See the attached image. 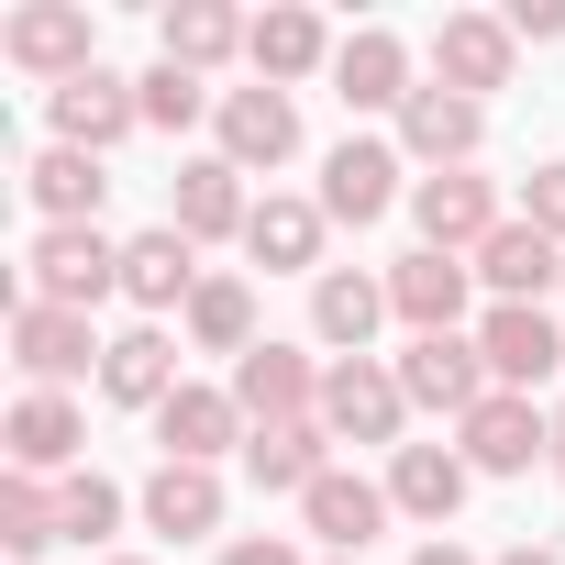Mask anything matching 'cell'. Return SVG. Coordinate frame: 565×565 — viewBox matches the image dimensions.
<instances>
[{
  "label": "cell",
  "instance_id": "35",
  "mask_svg": "<svg viewBox=\"0 0 565 565\" xmlns=\"http://www.w3.org/2000/svg\"><path fill=\"white\" fill-rule=\"evenodd\" d=\"M56 521H67V543H111L122 488H111V477H56Z\"/></svg>",
  "mask_w": 565,
  "mask_h": 565
},
{
  "label": "cell",
  "instance_id": "30",
  "mask_svg": "<svg viewBox=\"0 0 565 565\" xmlns=\"http://www.w3.org/2000/svg\"><path fill=\"white\" fill-rule=\"evenodd\" d=\"M23 189H34V211H45V222H100V200H111L100 156H78V145H45V156L23 167Z\"/></svg>",
  "mask_w": 565,
  "mask_h": 565
},
{
  "label": "cell",
  "instance_id": "11",
  "mask_svg": "<svg viewBox=\"0 0 565 565\" xmlns=\"http://www.w3.org/2000/svg\"><path fill=\"white\" fill-rule=\"evenodd\" d=\"M399 399H411V411L466 422V411L488 399V355H477L466 333H411V355H399Z\"/></svg>",
  "mask_w": 565,
  "mask_h": 565
},
{
  "label": "cell",
  "instance_id": "13",
  "mask_svg": "<svg viewBox=\"0 0 565 565\" xmlns=\"http://www.w3.org/2000/svg\"><path fill=\"white\" fill-rule=\"evenodd\" d=\"M411 45L388 34V23H355L344 45H333V100L344 111H411Z\"/></svg>",
  "mask_w": 565,
  "mask_h": 565
},
{
  "label": "cell",
  "instance_id": "32",
  "mask_svg": "<svg viewBox=\"0 0 565 565\" xmlns=\"http://www.w3.org/2000/svg\"><path fill=\"white\" fill-rule=\"evenodd\" d=\"M189 344L200 355H255V289H244V277H200V300H189Z\"/></svg>",
  "mask_w": 565,
  "mask_h": 565
},
{
  "label": "cell",
  "instance_id": "15",
  "mask_svg": "<svg viewBox=\"0 0 565 565\" xmlns=\"http://www.w3.org/2000/svg\"><path fill=\"white\" fill-rule=\"evenodd\" d=\"M0 444H12V477H67V466H78V444H89V422H78V399H67V388H23V399H12V422H0Z\"/></svg>",
  "mask_w": 565,
  "mask_h": 565
},
{
  "label": "cell",
  "instance_id": "25",
  "mask_svg": "<svg viewBox=\"0 0 565 565\" xmlns=\"http://www.w3.org/2000/svg\"><path fill=\"white\" fill-rule=\"evenodd\" d=\"M377 322H388V277H355V266H322V277H311V333H322L333 355H366Z\"/></svg>",
  "mask_w": 565,
  "mask_h": 565
},
{
  "label": "cell",
  "instance_id": "42",
  "mask_svg": "<svg viewBox=\"0 0 565 565\" xmlns=\"http://www.w3.org/2000/svg\"><path fill=\"white\" fill-rule=\"evenodd\" d=\"M100 565H145V554H100Z\"/></svg>",
  "mask_w": 565,
  "mask_h": 565
},
{
  "label": "cell",
  "instance_id": "2",
  "mask_svg": "<svg viewBox=\"0 0 565 565\" xmlns=\"http://www.w3.org/2000/svg\"><path fill=\"white\" fill-rule=\"evenodd\" d=\"M455 455H466L477 477H532V466H554V411L521 399V388H488V399L455 422Z\"/></svg>",
  "mask_w": 565,
  "mask_h": 565
},
{
  "label": "cell",
  "instance_id": "34",
  "mask_svg": "<svg viewBox=\"0 0 565 565\" xmlns=\"http://www.w3.org/2000/svg\"><path fill=\"white\" fill-rule=\"evenodd\" d=\"M134 100H145V122H156V134H189V122H211V111H222V89H200V78H189V67H167V56L134 78Z\"/></svg>",
  "mask_w": 565,
  "mask_h": 565
},
{
  "label": "cell",
  "instance_id": "29",
  "mask_svg": "<svg viewBox=\"0 0 565 565\" xmlns=\"http://www.w3.org/2000/svg\"><path fill=\"white\" fill-rule=\"evenodd\" d=\"M244 12H222V0H178V12L156 23V45H167V67H189V78H211L222 56H244Z\"/></svg>",
  "mask_w": 565,
  "mask_h": 565
},
{
  "label": "cell",
  "instance_id": "37",
  "mask_svg": "<svg viewBox=\"0 0 565 565\" xmlns=\"http://www.w3.org/2000/svg\"><path fill=\"white\" fill-rule=\"evenodd\" d=\"M222 565H311V554H300L289 532H233V543H222Z\"/></svg>",
  "mask_w": 565,
  "mask_h": 565
},
{
  "label": "cell",
  "instance_id": "9",
  "mask_svg": "<svg viewBox=\"0 0 565 565\" xmlns=\"http://www.w3.org/2000/svg\"><path fill=\"white\" fill-rule=\"evenodd\" d=\"M322 377H333V366H311L300 344H277V333H266V344L233 366V411H244L255 433H266V422H311V411H322Z\"/></svg>",
  "mask_w": 565,
  "mask_h": 565
},
{
  "label": "cell",
  "instance_id": "6",
  "mask_svg": "<svg viewBox=\"0 0 565 565\" xmlns=\"http://www.w3.org/2000/svg\"><path fill=\"white\" fill-rule=\"evenodd\" d=\"M411 189H399V145H377V134H344L333 156H322V222H388Z\"/></svg>",
  "mask_w": 565,
  "mask_h": 565
},
{
  "label": "cell",
  "instance_id": "5",
  "mask_svg": "<svg viewBox=\"0 0 565 565\" xmlns=\"http://www.w3.org/2000/svg\"><path fill=\"white\" fill-rule=\"evenodd\" d=\"M510 56H521V34H510L499 12H444V23H433V89H455V100L510 89Z\"/></svg>",
  "mask_w": 565,
  "mask_h": 565
},
{
  "label": "cell",
  "instance_id": "39",
  "mask_svg": "<svg viewBox=\"0 0 565 565\" xmlns=\"http://www.w3.org/2000/svg\"><path fill=\"white\" fill-rule=\"evenodd\" d=\"M411 565H477V554H466V543H455V532H444V543H422V554H411Z\"/></svg>",
  "mask_w": 565,
  "mask_h": 565
},
{
  "label": "cell",
  "instance_id": "14",
  "mask_svg": "<svg viewBox=\"0 0 565 565\" xmlns=\"http://www.w3.org/2000/svg\"><path fill=\"white\" fill-rule=\"evenodd\" d=\"M466 289H477V255H433V244H411V255L388 266V311H399L411 333H455V322H466Z\"/></svg>",
  "mask_w": 565,
  "mask_h": 565
},
{
  "label": "cell",
  "instance_id": "20",
  "mask_svg": "<svg viewBox=\"0 0 565 565\" xmlns=\"http://www.w3.org/2000/svg\"><path fill=\"white\" fill-rule=\"evenodd\" d=\"M122 300H134V311H189V300H200V244H189L178 222H156V233L122 244Z\"/></svg>",
  "mask_w": 565,
  "mask_h": 565
},
{
  "label": "cell",
  "instance_id": "3",
  "mask_svg": "<svg viewBox=\"0 0 565 565\" xmlns=\"http://www.w3.org/2000/svg\"><path fill=\"white\" fill-rule=\"evenodd\" d=\"M0 56H12L23 78H89L100 67V23H89V0H23L12 23H0Z\"/></svg>",
  "mask_w": 565,
  "mask_h": 565
},
{
  "label": "cell",
  "instance_id": "36",
  "mask_svg": "<svg viewBox=\"0 0 565 565\" xmlns=\"http://www.w3.org/2000/svg\"><path fill=\"white\" fill-rule=\"evenodd\" d=\"M521 222L565 244V167H532V178H521Z\"/></svg>",
  "mask_w": 565,
  "mask_h": 565
},
{
  "label": "cell",
  "instance_id": "7",
  "mask_svg": "<svg viewBox=\"0 0 565 565\" xmlns=\"http://www.w3.org/2000/svg\"><path fill=\"white\" fill-rule=\"evenodd\" d=\"M411 222H422L433 255H477L510 211H499V189H488L477 167H444V178H411Z\"/></svg>",
  "mask_w": 565,
  "mask_h": 565
},
{
  "label": "cell",
  "instance_id": "17",
  "mask_svg": "<svg viewBox=\"0 0 565 565\" xmlns=\"http://www.w3.org/2000/svg\"><path fill=\"white\" fill-rule=\"evenodd\" d=\"M300 532H311L322 554H355V565H366V543L388 532V477H344V466H333V477L300 499Z\"/></svg>",
  "mask_w": 565,
  "mask_h": 565
},
{
  "label": "cell",
  "instance_id": "24",
  "mask_svg": "<svg viewBox=\"0 0 565 565\" xmlns=\"http://www.w3.org/2000/svg\"><path fill=\"white\" fill-rule=\"evenodd\" d=\"M322 200H289V189H277V200H255V222H244V255L266 266V277H322Z\"/></svg>",
  "mask_w": 565,
  "mask_h": 565
},
{
  "label": "cell",
  "instance_id": "16",
  "mask_svg": "<svg viewBox=\"0 0 565 565\" xmlns=\"http://www.w3.org/2000/svg\"><path fill=\"white\" fill-rule=\"evenodd\" d=\"M45 111H56V145H78V156H111V145H122V134L145 122L134 78H111V67H89V78L45 89Z\"/></svg>",
  "mask_w": 565,
  "mask_h": 565
},
{
  "label": "cell",
  "instance_id": "33",
  "mask_svg": "<svg viewBox=\"0 0 565 565\" xmlns=\"http://www.w3.org/2000/svg\"><path fill=\"white\" fill-rule=\"evenodd\" d=\"M45 543H67V521H56V488L45 477H12V488H0V554H45Z\"/></svg>",
  "mask_w": 565,
  "mask_h": 565
},
{
  "label": "cell",
  "instance_id": "4",
  "mask_svg": "<svg viewBox=\"0 0 565 565\" xmlns=\"http://www.w3.org/2000/svg\"><path fill=\"white\" fill-rule=\"evenodd\" d=\"M322 422H333V444H388V455H399V422H411L399 366H377V355H333V377H322Z\"/></svg>",
  "mask_w": 565,
  "mask_h": 565
},
{
  "label": "cell",
  "instance_id": "22",
  "mask_svg": "<svg viewBox=\"0 0 565 565\" xmlns=\"http://www.w3.org/2000/svg\"><path fill=\"white\" fill-rule=\"evenodd\" d=\"M167 222H178L189 244H211V233H244V222H255V200H244V167H233V156H189V167H178V189H167Z\"/></svg>",
  "mask_w": 565,
  "mask_h": 565
},
{
  "label": "cell",
  "instance_id": "19",
  "mask_svg": "<svg viewBox=\"0 0 565 565\" xmlns=\"http://www.w3.org/2000/svg\"><path fill=\"white\" fill-rule=\"evenodd\" d=\"M156 444H167V466H222L233 444H255V422L233 411V388H178L156 411Z\"/></svg>",
  "mask_w": 565,
  "mask_h": 565
},
{
  "label": "cell",
  "instance_id": "27",
  "mask_svg": "<svg viewBox=\"0 0 565 565\" xmlns=\"http://www.w3.org/2000/svg\"><path fill=\"white\" fill-rule=\"evenodd\" d=\"M244 67L266 78V89H289V78H311V67H333V34L300 12V0H277V12H255V34H244Z\"/></svg>",
  "mask_w": 565,
  "mask_h": 565
},
{
  "label": "cell",
  "instance_id": "43",
  "mask_svg": "<svg viewBox=\"0 0 565 565\" xmlns=\"http://www.w3.org/2000/svg\"><path fill=\"white\" fill-rule=\"evenodd\" d=\"M322 565H355V554H322Z\"/></svg>",
  "mask_w": 565,
  "mask_h": 565
},
{
  "label": "cell",
  "instance_id": "12",
  "mask_svg": "<svg viewBox=\"0 0 565 565\" xmlns=\"http://www.w3.org/2000/svg\"><path fill=\"white\" fill-rule=\"evenodd\" d=\"M211 134H222V156H233L244 178H255V167H289V156H300V100L266 89V78H255V89H222Z\"/></svg>",
  "mask_w": 565,
  "mask_h": 565
},
{
  "label": "cell",
  "instance_id": "40",
  "mask_svg": "<svg viewBox=\"0 0 565 565\" xmlns=\"http://www.w3.org/2000/svg\"><path fill=\"white\" fill-rule=\"evenodd\" d=\"M499 565H565V554H554V543H510Z\"/></svg>",
  "mask_w": 565,
  "mask_h": 565
},
{
  "label": "cell",
  "instance_id": "8",
  "mask_svg": "<svg viewBox=\"0 0 565 565\" xmlns=\"http://www.w3.org/2000/svg\"><path fill=\"white\" fill-rule=\"evenodd\" d=\"M111 344L89 333V311H56V300H12V366L34 377V388H67V377H89Z\"/></svg>",
  "mask_w": 565,
  "mask_h": 565
},
{
  "label": "cell",
  "instance_id": "18",
  "mask_svg": "<svg viewBox=\"0 0 565 565\" xmlns=\"http://www.w3.org/2000/svg\"><path fill=\"white\" fill-rule=\"evenodd\" d=\"M477 277H488V300H521V311H543V289H565V244L554 233H532L521 211L477 244Z\"/></svg>",
  "mask_w": 565,
  "mask_h": 565
},
{
  "label": "cell",
  "instance_id": "31",
  "mask_svg": "<svg viewBox=\"0 0 565 565\" xmlns=\"http://www.w3.org/2000/svg\"><path fill=\"white\" fill-rule=\"evenodd\" d=\"M145 521L178 532V543L222 532V466H156V477H145Z\"/></svg>",
  "mask_w": 565,
  "mask_h": 565
},
{
  "label": "cell",
  "instance_id": "23",
  "mask_svg": "<svg viewBox=\"0 0 565 565\" xmlns=\"http://www.w3.org/2000/svg\"><path fill=\"white\" fill-rule=\"evenodd\" d=\"M466 488H477V466H466L455 444H399V455H388V510H411V521H433V532L466 510Z\"/></svg>",
  "mask_w": 565,
  "mask_h": 565
},
{
  "label": "cell",
  "instance_id": "1",
  "mask_svg": "<svg viewBox=\"0 0 565 565\" xmlns=\"http://www.w3.org/2000/svg\"><path fill=\"white\" fill-rule=\"evenodd\" d=\"M23 266H34L23 300H56V311H100V300L122 289V244H111L100 222H45Z\"/></svg>",
  "mask_w": 565,
  "mask_h": 565
},
{
  "label": "cell",
  "instance_id": "38",
  "mask_svg": "<svg viewBox=\"0 0 565 565\" xmlns=\"http://www.w3.org/2000/svg\"><path fill=\"white\" fill-rule=\"evenodd\" d=\"M499 23H510L521 45H554V34H565V0H510V12H499Z\"/></svg>",
  "mask_w": 565,
  "mask_h": 565
},
{
  "label": "cell",
  "instance_id": "10",
  "mask_svg": "<svg viewBox=\"0 0 565 565\" xmlns=\"http://www.w3.org/2000/svg\"><path fill=\"white\" fill-rule=\"evenodd\" d=\"M477 355H488V388H543L554 366H565V333H554V311H521V300H488V322H477Z\"/></svg>",
  "mask_w": 565,
  "mask_h": 565
},
{
  "label": "cell",
  "instance_id": "41",
  "mask_svg": "<svg viewBox=\"0 0 565 565\" xmlns=\"http://www.w3.org/2000/svg\"><path fill=\"white\" fill-rule=\"evenodd\" d=\"M554 477H565V411H554Z\"/></svg>",
  "mask_w": 565,
  "mask_h": 565
},
{
  "label": "cell",
  "instance_id": "21",
  "mask_svg": "<svg viewBox=\"0 0 565 565\" xmlns=\"http://www.w3.org/2000/svg\"><path fill=\"white\" fill-rule=\"evenodd\" d=\"M477 134H488V100H455V89H433V78H422V89H411V111H399V156H422L433 178H444V167H466V156H477Z\"/></svg>",
  "mask_w": 565,
  "mask_h": 565
},
{
  "label": "cell",
  "instance_id": "28",
  "mask_svg": "<svg viewBox=\"0 0 565 565\" xmlns=\"http://www.w3.org/2000/svg\"><path fill=\"white\" fill-rule=\"evenodd\" d=\"M100 388H111L122 411H167L189 377H178V344H167L156 322H134V333H111V355H100Z\"/></svg>",
  "mask_w": 565,
  "mask_h": 565
},
{
  "label": "cell",
  "instance_id": "26",
  "mask_svg": "<svg viewBox=\"0 0 565 565\" xmlns=\"http://www.w3.org/2000/svg\"><path fill=\"white\" fill-rule=\"evenodd\" d=\"M244 477H255V488H300V499H311V488L333 477V422H322V411H311V422H266V433L244 444Z\"/></svg>",
  "mask_w": 565,
  "mask_h": 565
}]
</instances>
